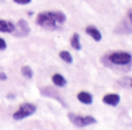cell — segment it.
<instances>
[{"instance_id":"5b68a950","label":"cell","mask_w":132,"mask_h":130,"mask_svg":"<svg viewBox=\"0 0 132 130\" xmlns=\"http://www.w3.org/2000/svg\"><path fill=\"white\" fill-rule=\"evenodd\" d=\"M14 35L20 37H26L30 32V28L28 25V22L24 19H20L17 23V27H15L13 31Z\"/></svg>"},{"instance_id":"8fae6325","label":"cell","mask_w":132,"mask_h":130,"mask_svg":"<svg viewBox=\"0 0 132 130\" xmlns=\"http://www.w3.org/2000/svg\"><path fill=\"white\" fill-rule=\"evenodd\" d=\"M72 47L76 50L81 49V44L80 42V35L78 33H75L70 41Z\"/></svg>"},{"instance_id":"9a60e30c","label":"cell","mask_w":132,"mask_h":130,"mask_svg":"<svg viewBox=\"0 0 132 130\" xmlns=\"http://www.w3.org/2000/svg\"><path fill=\"white\" fill-rule=\"evenodd\" d=\"M7 45L4 39L0 38V50H5L6 49Z\"/></svg>"},{"instance_id":"30bf717a","label":"cell","mask_w":132,"mask_h":130,"mask_svg":"<svg viewBox=\"0 0 132 130\" xmlns=\"http://www.w3.org/2000/svg\"><path fill=\"white\" fill-rule=\"evenodd\" d=\"M52 80H53V83L59 87H63L67 85V80L65 79V78L63 76H62L60 74H55L53 76Z\"/></svg>"},{"instance_id":"2e32d148","label":"cell","mask_w":132,"mask_h":130,"mask_svg":"<svg viewBox=\"0 0 132 130\" xmlns=\"http://www.w3.org/2000/svg\"><path fill=\"white\" fill-rule=\"evenodd\" d=\"M7 79V76L5 72H0V80L1 81H5Z\"/></svg>"},{"instance_id":"7a4b0ae2","label":"cell","mask_w":132,"mask_h":130,"mask_svg":"<svg viewBox=\"0 0 132 130\" xmlns=\"http://www.w3.org/2000/svg\"><path fill=\"white\" fill-rule=\"evenodd\" d=\"M68 118L74 126L79 128L85 127V126H90L97 123V120L93 116H87L83 117L81 116L76 115L74 113H69Z\"/></svg>"},{"instance_id":"8992f818","label":"cell","mask_w":132,"mask_h":130,"mask_svg":"<svg viewBox=\"0 0 132 130\" xmlns=\"http://www.w3.org/2000/svg\"><path fill=\"white\" fill-rule=\"evenodd\" d=\"M121 98L120 96L117 94H110L108 96H105L103 99V102L105 104L112 106H117L118 103H120Z\"/></svg>"},{"instance_id":"4fadbf2b","label":"cell","mask_w":132,"mask_h":130,"mask_svg":"<svg viewBox=\"0 0 132 130\" xmlns=\"http://www.w3.org/2000/svg\"><path fill=\"white\" fill-rule=\"evenodd\" d=\"M60 58H61L63 61H65V62H67V63H72L73 61L72 55H71L70 53L68 52L67 51H62V52L60 53Z\"/></svg>"},{"instance_id":"6da1fadb","label":"cell","mask_w":132,"mask_h":130,"mask_svg":"<svg viewBox=\"0 0 132 130\" xmlns=\"http://www.w3.org/2000/svg\"><path fill=\"white\" fill-rule=\"evenodd\" d=\"M66 15L60 11H50L39 13L36 18V23L47 30H55L58 29V24L66 22Z\"/></svg>"},{"instance_id":"3957f363","label":"cell","mask_w":132,"mask_h":130,"mask_svg":"<svg viewBox=\"0 0 132 130\" xmlns=\"http://www.w3.org/2000/svg\"><path fill=\"white\" fill-rule=\"evenodd\" d=\"M36 111V107L31 103H23L20 106L19 110L14 113L13 119L15 120H22L26 117L30 116Z\"/></svg>"},{"instance_id":"ac0fdd59","label":"cell","mask_w":132,"mask_h":130,"mask_svg":"<svg viewBox=\"0 0 132 130\" xmlns=\"http://www.w3.org/2000/svg\"><path fill=\"white\" fill-rule=\"evenodd\" d=\"M33 14V12H29V15H32Z\"/></svg>"},{"instance_id":"e0dca14e","label":"cell","mask_w":132,"mask_h":130,"mask_svg":"<svg viewBox=\"0 0 132 130\" xmlns=\"http://www.w3.org/2000/svg\"><path fill=\"white\" fill-rule=\"evenodd\" d=\"M7 97H8V99H14L15 98V96L12 95V94H9L7 96Z\"/></svg>"},{"instance_id":"9c48e42d","label":"cell","mask_w":132,"mask_h":130,"mask_svg":"<svg viewBox=\"0 0 132 130\" xmlns=\"http://www.w3.org/2000/svg\"><path fill=\"white\" fill-rule=\"evenodd\" d=\"M77 99L80 102L86 105H90L93 103V96L86 92H80L77 95Z\"/></svg>"},{"instance_id":"52a82bcc","label":"cell","mask_w":132,"mask_h":130,"mask_svg":"<svg viewBox=\"0 0 132 130\" xmlns=\"http://www.w3.org/2000/svg\"><path fill=\"white\" fill-rule=\"evenodd\" d=\"M86 32L90 35L95 41L97 42H100L102 39V35L101 33L100 32V31L94 26L93 25H90L86 29Z\"/></svg>"},{"instance_id":"277c9868","label":"cell","mask_w":132,"mask_h":130,"mask_svg":"<svg viewBox=\"0 0 132 130\" xmlns=\"http://www.w3.org/2000/svg\"><path fill=\"white\" fill-rule=\"evenodd\" d=\"M109 60L115 65L125 66L131 63V55L128 52H114L109 56Z\"/></svg>"},{"instance_id":"5bb4252c","label":"cell","mask_w":132,"mask_h":130,"mask_svg":"<svg viewBox=\"0 0 132 130\" xmlns=\"http://www.w3.org/2000/svg\"><path fill=\"white\" fill-rule=\"evenodd\" d=\"M13 1L20 5H26V4L30 3L32 0H13Z\"/></svg>"},{"instance_id":"ba28073f","label":"cell","mask_w":132,"mask_h":130,"mask_svg":"<svg viewBox=\"0 0 132 130\" xmlns=\"http://www.w3.org/2000/svg\"><path fill=\"white\" fill-rule=\"evenodd\" d=\"M15 25L11 22L0 20V32L12 33L15 30Z\"/></svg>"},{"instance_id":"7c38bea8","label":"cell","mask_w":132,"mask_h":130,"mask_svg":"<svg viewBox=\"0 0 132 130\" xmlns=\"http://www.w3.org/2000/svg\"><path fill=\"white\" fill-rule=\"evenodd\" d=\"M21 72H22V76H23L25 78L29 79H32V76H33V72H32V69H31L29 66H23V67L22 68V69H21Z\"/></svg>"}]
</instances>
